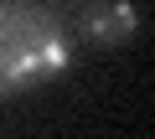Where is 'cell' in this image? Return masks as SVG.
<instances>
[{"label":"cell","instance_id":"obj_2","mask_svg":"<svg viewBox=\"0 0 155 139\" xmlns=\"http://www.w3.org/2000/svg\"><path fill=\"white\" fill-rule=\"evenodd\" d=\"M140 31V11L134 0H104V5L83 11V21H78V36L93 41V46H119Z\"/></svg>","mask_w":155,"mask_h":139},{"label":"cell","instance_id":"obj_1","mask_svg":"<svg viewBox=\"0 0 155 139\" xmlns=\"http://www.w3.org/2000/svg\"><path fill=\"white\" fill-rule=\"evenodd\" d=\"M72 62V31L41 0H0V98H21Z\"/></svg>","mask_w":155,"mask_h":139}]
</instances>
